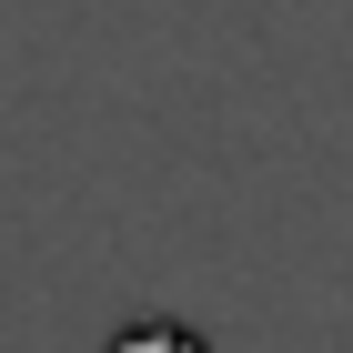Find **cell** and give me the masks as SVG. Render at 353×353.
Wrapping results in <instances>:
<instances>
[{"instance_id":"obj_1","label":"cell","mask_w":353,"mask_h":353,"mask_svg":"<svg viewBox=\"0 0 353 353\" xmlns=\"http://www.w3.org/2000/svg\"><path fill=\"white\" fill-rule=\"evenodd\" d=\"M101 353H202V333H192V323H162V313H152V323H121Z\"/></svg>"}]
</instances>
